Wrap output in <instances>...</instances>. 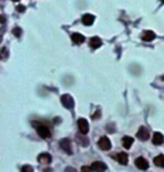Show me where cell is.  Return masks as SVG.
<instances>
[{
	"label": "cell",
	"mask_w": 164,
	"mask_h": 172,
	"mask_svg": "<svg viewBox=\"0 0 164 172\" xmlns=\"http://www.w3.org/2000/svg\"><path fill=\"white\" fill-rule=\"evenodd\" d=\"M1 23H2V24L5 23V17H4V16H1Z\"/></svg>",
	"instance_id": "obj_21"
},
{
	"label": "cell",
	"mask_w": 164,
	"mask_h": 172,
	"mask_svg": "<svg viewBox=\"0 0 164 172\" xmlns=\"http://www.w3.org/2000/svg\"><path fill=\"white\" fill-rule=\"evenodd\" d=\"M154 163L156 166L160 168H164V155H158L155 159H154Z\"/></svg>",
	"instance_id": "obj_17"
},
{
	"label": "cell",
	"mask_w": 164,
	"mask_h": 172,
	"mask_svg": "<svg viewBox=\"0 0 164 172\" xmlns=\"http://www.w3.org/2000/svg\"><path fill=\"white\" fill-rule=\"evenodd\" d=\"M93 21H95V16H93V15H90V14L84 15V16H83V18H82V23H83L86 26L92 25V24H93Z\"/></svg>",
	"instance_id": "obj_12"
},
{
	"label": "cell",
	"mask_w": 164,
	"mask_h": 172,
	"mask_svg": "<svg viewBox=\"0 0 164 172\" xmlns=\"http://www.w3.org/2000/svg\"><path fill=\"white\" fill-rule=\"evenodd\" d=\"M13 33H14V35H15L16 37H19V36L21 35V29H20L19 27H15V28H14V31H13Z\"/></svg>",
	"instance_id": "obj_18"
},
{
	"label": "cell",
	"mask_w": 164,
	"mask_h": 172,
	"mask_svg": "<svg viewBox=\"0 0 164 172\" xmlns=\"http://www.w3.org/2000/svg\"><path fill=\"white\" fill-rule=\"evenodd\" d=\"M61 102H62V105H63L64 107L68 109H72L74 107V100H73V98L70 95L62 96L61 97Z\"/></svg>",
	"instance_id": "obj_1"
},
{
	"label": "cell",
	"mask_w": 164,
	"mask_h": 172,
	"mask_svg": "<svg viewBox=\"0 0 164 172\" xmlns=\"http://www.w3.org/2000/svg\"><path fill=\"white\" fill-rule=\"evenodd\" d=\"M154 38H155V33L152 32V31H146L142 34V39L145 42H151Z\"/></svg>",
	"instance_id": "obj_11"
},
{
	"label": "cell",
	"mask_w": 164,
	"mask_h": 172,
	"mask_svg": "<svg viewBox=\"0 0 164 172\" xmlns=\"http://www.w3.org/2000/svg\"><path fill=\"white\" fill-rule=\"evenodd\" d=\"M153 143L155 145H161L164 143V136L161 133H155L153 135Z\"/></svg>",
	"instance_id": "obj_13"
},
{
	"label": "cell",
	"mask_w": 164,
	"mask_h": 172,
	"mask_svg": "<svg viewBox=\"0 0 164 172\" xmlns=\"http://www.w3.org/2000/svg\"><path fill=\"white\" fill-rule=\"evenodd\" d=\"M36 131H37V134L42 138H47V137L51 136L50 128L47 127V126H45V125H38Z\"/></svg>",
	"instance_id": "obj_2"
},
{
	"label": "cell",
	"mask_w": 164,
	"mask_h": 172,
	"mask_svg": "<svg viewBox=\"0 0 164 172\" xmlns=\"http://www.w3.org/2000/svg\"><path fill=\"white\" fill-rule=\"evenodd\" d=\"M21 170H23V171H33V169L31 166H24Z\"/></svg>",
	"instance_id": "obj_19"
},
{
	"label": "cell",
	"mask_w": 164,
	"mask_h": 172,
	"mask_svg": "<svg viewBox=\"0 0 164 172\" xmlns=\"http://www.w3.org/2000/svg\"><path fill=\"white\" fill-rule=\"evenodd\" d=\"M101 44H102V42H101V39L98 36H95V37H92L90 39V46L92 49H98V47L101 46Z\"/></svg>",
	"instance_id": "obj_16"
},
{
	"label": "cell",
	"mask_w": 164,
	"mask_h": 172,
	"mask_svg": "<svg viewBox=\"0 0 164 172\" xmlns=\"http://www.w3.org/2000/svg\"><path fill=\"white\" fill-rule=\"evenodd\" d=\"M78 126H79V129H80V132L82 134H86L89 132V123L87 119H84V118H80L79 121H78Z\"/></svg>",
	"instance_id": "obj_4"
},
{
	"label": "cell",
	"mask_w": 164,
	"mask_h": 172,
	"mask_svg": "<svg viewBox=\"0 0 164 172\" xmlns=\"http://www.w3.org/2000/svg\"><path fill=\"white\" fill-rule=\"evenodd\" d=\"M121 143H123V146L126 147V148H130V146L134 143V138H132L130 136H124L121 138Z\"/></svg>",
	"instance_id": "obj_15"
},
{
	"label": "cell",
	"mask_w": 164,
	"mask_h": 172,
	"mask_svg": "<svg viewBox=\"0 0 164 172\" xmlns=\"http://www.w3.org/2000/svg\"><path fill=\"white\" fill-rule=\"evenodd\" d=\"M60 146L62 147V150L65 151L68 154H72V148H71V143L69 138H63L60 142Z\"/></svg>",
	"instance_id": "obj_7"
},
{
	"label": "cell",
	"mask_w": 164,
	"mask_h": 172,
	"mask_svg": "<svg viewBox=\"0 0 164 172\" xmlns=\"http://www.w3.org/2000/svg\"><path fill=\"white\" fill-rule=\"evenodd\" d=\"M17 10H18V11H21V13H23V11L25 10V7H24V6H18V7H17Z\"/></svg>",
	"instance_id": "obj_20"
},
{
	"label": "cell",
	"mask_w": 164,
	"mask_h": 172,
	"mask_svg": "<svg viewBox=\"0 0 164 172\" xmlns=\"http://www.w3.org/2000/svg\"><path fill=\"white\" fill-rule=\"evenodd\" d=\"M98 145L100 147L102 151H108V150H110L111 148V142L110 140L106 137V136H102L99 142H98Z\"/></svg>",
	"instance_id": "obj_3"
},
{
	"label": "cell",
	"mask_w": 164,
	"mask_h": 172,
	"mask_svg": "<svg viewBox=\"0 0 164 172\" xmlns=\"http://www.w3.org/2000/svg\"><path fill=\"white\" fill-rule=\"evenodd\" d=\"M91 170H93V171H106V170H107V166H106L103 162L97 161V162H93V163H92Z\"/></svg>",
	"instance_id": "obj_8"
},
{
	"label": "cell",
	"mask_w": 164,
	"mask_h": 172,
	"mask_svg": "<svg viewBox=\"0 0 164 172\" xmlns=\"http://www.w3.org/2000/svg\"><path fill=\"white\" fill-rule=\"evenodd\" d=\"M137 137H138L140 141H146L150 138V132H148V129L144 126H142V127L138 129V132H137Z\"/></svg>",
	"instance_id": "obj_5"
},
{
	"label": "cell",
	"mask_w": 164,
	"mask_h": 172,
	"mask_svg": "<svg viewBox=\"0 0 164 172\" xmlns=\"http://www.w3.org/2000/svg\"><path fill=\"white\" fill-rule=\"evenodd\" d=\"M38 161L41 163H43V164H50L51 162H52V156L48 153H42L38 156Z\"/></svg>",
	"instance_id": "obj_10"
},
{
	"label": "cell",
	"mask_w": 164,
	"mask_h": 172,
	"mask_svg": "<svg viewBox=\"0 0 164 172\" xmlns=\"http://www.w3.org/2000/svg\"><path fill=\"white\" fill-rule=\"evenodd\" d=\"M13 1H15V2H16V1H19V0H13Z\"/></svg>",
	"instance_id": "obj_22"
},
{
	"label": "cell",
	"mask_w": 164,
	"mask_h": 172,
	"mask_svg": "<svg viewBox=\"0 0 164 172\" xmlns=\"http://www.w3.org/2000/svg\"><path fill=\"white\" fill-rule=\"evenodd\" d=\"M161 1H162V2H163V4H164V0H161Z\"/></svg>",
	"instance_id": "obj_23"
},
{
	"label": "cell",
	"mask_w": 164,
	"mask_h": 172,
	"mask_svg": "<svg viewBox=\"0 0 164 172\" xmlns=\"http://www.w3.org/2000/svg\"><path fill=\"white\" fill-rule=\"evenodd\" d=\"M71 39L76 43V44H81L84 42V36L81 35V34H79V33H74V34H72V36H71Z\"/></svg>",
	"instance_id": "obj_14"
},
{
	"label": "cell",
	"mask_w": 164,
	"mask_h": 172,
	"mask_svg": "<svg viewBox=\"0 0 164 172\" xmlns=\"http://www.w3.org/2000/svg\"><path fill=\"white\" fill-rule=\"evenodd\" d=\"M135 164H136V166L138 168L139 170H146L148 168V162L144 158H142V156H139V158L135 160Z\"/></svg>",
	"instance_id": "obj_6"
},
{
	"label": "cell",
	"mask_w": 164,
	"mask_h": 172,
	"mask_svg": "<svg viewBox=\"0 0 164 172\" xmlns=\"http://www.w3.org/2000/svg\"><path fill=\"white\" fill-rule=\"evenodd\" d=\"M115 159L117 160L120 164H123V166H126L127 163H128V155L124 152L118 153L117 155H115Z\"/></svg>",
	"instance_id": "obj_9"
}]
</instances>
